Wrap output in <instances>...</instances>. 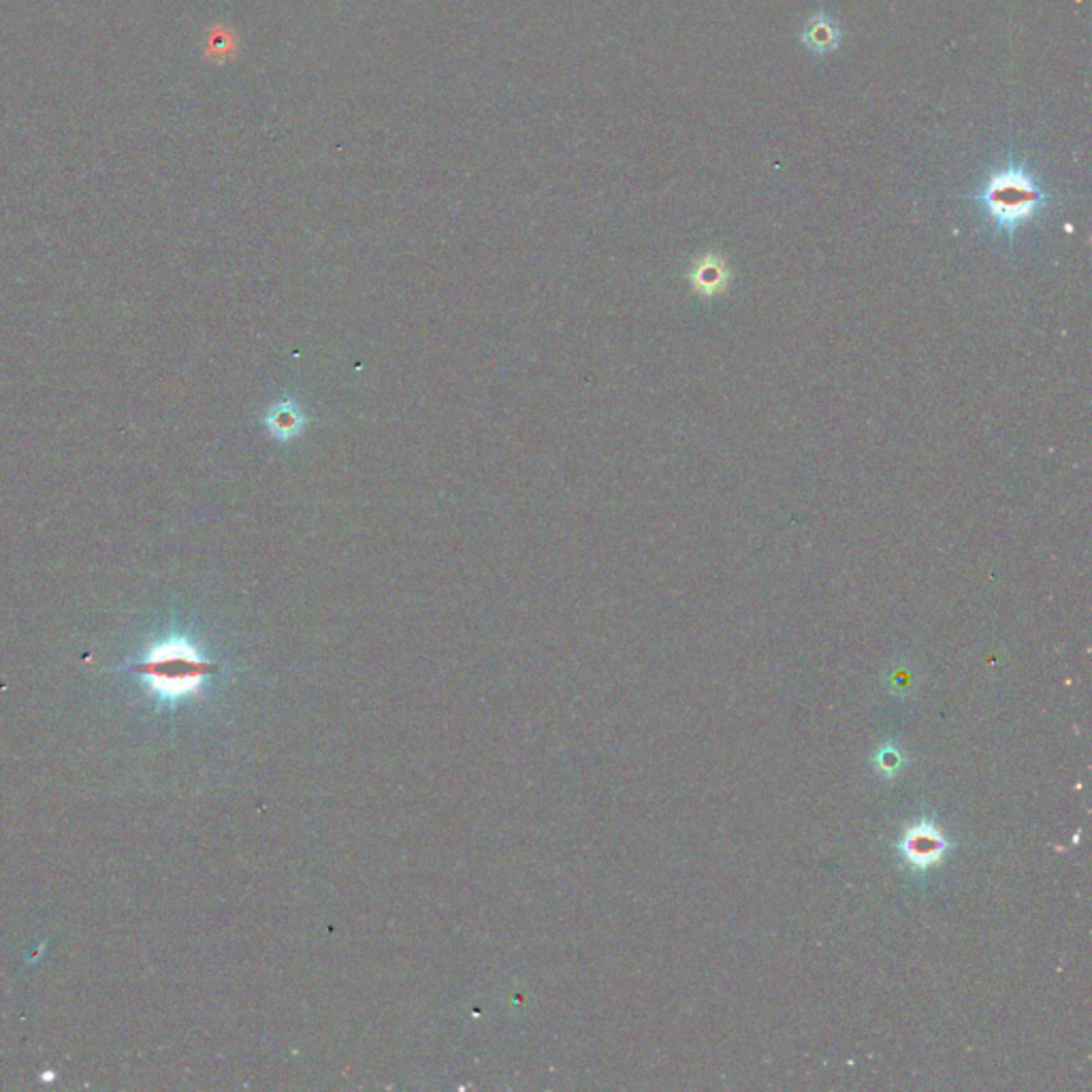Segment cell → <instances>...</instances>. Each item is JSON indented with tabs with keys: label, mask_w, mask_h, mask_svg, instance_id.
Wrapping results in <instances>:
<instances>
[{
	"label": "cell",
	"mask_w": 1092,
	"mask_h": 1092,
	"mask_svg": "<svg viewBox=\"0 0 1092 1092\" xmlns=\"http://www.w3.org/2000/svg\"><path fill=\"white\" fill-rule=\"evenodd\" d=\"M975 201L986 212L988 220H992L996 231L1014 237L1022 225L1046 208L1048 195L1031 171L1009 161L986 180L975 195Z\"/></svg>",
	"instance_id": "obj_1"
},
{
	"label": "cell",
	"mask_w": 1092,
	"mask_h": 1092,
	"mask_svg": "<svg viewBox=\"0 0 1092 1092\" xmlns=\"http://www.w3.org/2000/svg\"><path fill=\"white\" fill-rule=\"evenodd\" d=\"M141 672L148 676V685L161 698L176 700L199 689L208 666L188 642L165 640L152 648Z\"/></svg>",
	"instance_id": "obj_2"
},
{
	"label": "cell",
	"mask_w": 1092,
	"mask_h": 1092,
	"mask_svg": "<svg viewBox=\"0 0 1092 1092\" xmlns=\"http://www.w3.org/2000/svg\"><path fill=\"white\" fill-rule=\"evenodd\" d=\"M947 847L949 843L945 841V836L932 821H920V824L911 826L898 843L900 853L917 870H926L941 862Z\"/></svg>",
	"instance_id": "obj_3"
},
{
	"label": "cell",
	"mask_w": 1092,
	"mask_h": 1092,
	"mask_svg": "<svg viewBox=\"0 0 1092 1092\" xmlns=\"http://www.w3.org/2000/svg\"><path fill=\"white\" fill-rule=\"evenodd\" d=\"M689 278H691V287H693L695 293L702 295V297H715L727 287V280H730V269H727V265L723 263L721 257L706 255L698 261V265L691 269Z\"/></svg>",
	"instance_id": "obj_4"
},
{
	"label": "cell",
	"mask_w": 1092,
	"mask_h": 1092,
	"mask_svg": "<svg viewBox=\"0 0 1092 1092\" xmlns=\"http://www.w3.org/2000/svg\"><path fill=\"white\" fill-rule=\"evenodd\" d=\"M802 43L813 54H832L841 43V28L824 13H817L806 20L802 28Z\"/></svg>",
	"instance_id": "obj_5"
},
{
	"label": "cell",
	"mask_w": 1092,
	"mask_h": 1092,
	"mask_svg": "<svg viewBox=\"0 0 1092 1092\" xmlns=\"http://www.w3.org/2000/svg\"><path fill=\"white\" fill-rule=\"evenodd\" d=\"M269 425L278 436L293 434L299 427V415L295 413L293 406H278L272 415H269Z\"/></svg>",
	"instance_id": "obj_6"
},
{
	"label": "cell",
	"mask_w": 1092,
	"mask_h": 1092,
	"mask_svg": "<svg viewBox=\"0 0 1092 1092\" xmlns=\"http://www.w3.org/2000/svg\"><path fill=\"white\" fill-rule=\"evenodd\" d=\"M877 764H879V768H881L885 774H892V772H896L898 766H900V753L894 751V749H890V747H888V749H881V751L877 753Z\"/></svg>",
	"instance_id": "obj_7"
}]
</instances>
